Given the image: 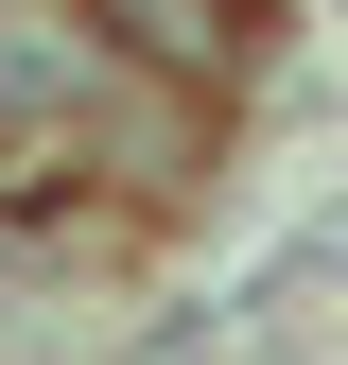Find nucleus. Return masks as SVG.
<instances>
[{
	"label": "nucleus",
	"instance_id": "nucleus-1",
	"mask_svg": "<svg viewBox=\"0 0 348 365\" xmlns=\"http://www.w3.org/2000/svg\"><path fill=\"white\" fill-rule=\"evenodd\" d=\"M105 35H140V53L192 70V87H261V53H279L261 0H105Z\"/></svg>",
	"mask_w": 348,
	"mask_h": 365
}]
</instances>
